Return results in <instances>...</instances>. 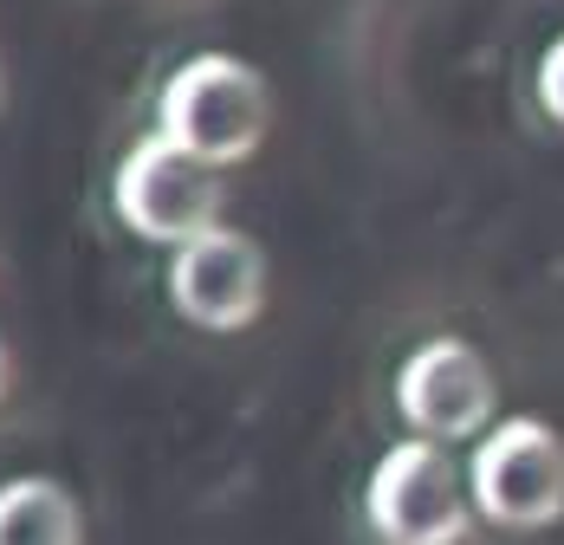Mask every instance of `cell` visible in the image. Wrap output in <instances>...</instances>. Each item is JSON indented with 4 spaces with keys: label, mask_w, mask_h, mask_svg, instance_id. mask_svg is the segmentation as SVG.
Here are the masks:
<instances>
[{
    "label": "cell",
    "mask_w": 564,
    "mask_h": 545,
    "mask_svg": "<svg viewBox=\"0 0 564 545\" xmlns=\"http://www.w3.org/2000/svg\"><path fill=\"white\" fill-rule=\"evenodd\" d=\"M273 130V85L260 65L234 53L182 58L156 92V137L202 169L247 163Z\"/></svg>",
    "instance_id": "cell-1"
},
{
    "label": "cell",
    "mask_w": 564,
    "mask_h": 545,
    "mask_svg": "<svg viewBox=\"0 0 564 545\" xmlns=\"http://www.w3.org/2000/svg\"><path fill=\"white\" fill-rule=\"evenodd\" d=\"M474 520L467 461L442 441L402 436L364 481V526L377 545H467Z\"/></svg>",
    "instance_id": "cell-2"
},
{
    "label": "cell",
    "mask_w": 564,
    "mask_h": 545,
    "mask_svg": "<svg viewBox=\"0 0 564 545\" xmlns=\"http://www.w3.org/2000/svg\"><path fill=\"white\" fill-rule=\"evenodd\" d=\"M0 98H7V72H0Z\"/></svg>",
    "instance_id": "cell-10"
},
{
    "label": "cell",
    "mask_w": 564,
    "mask_h": 545,
    "mask_svg": "<svg viewBox=\"0 0 564 545\" xmlns=\"http://www.w3.org/2000/svg\"><path fill=\"white\" fill-rule=\"evenodd\" d=\"M7 389H13V351H7V338H0V403H7Z\"/></svg>",
    "instance_id": "cell-9"
},
{
    "label": "cell",
    "mask_w": 564,
    "mask_h": 545,
    "mask_svg": "<svg viewBox=\"0 0 564 545\" xmlns=\"http://www.w3.org/2000/svg\"><path fill=\"white\" fill-rule=\"evenodd\" d=\"M170 306L195 331H247L267 312V254L240 227H208L170 254Z\"/></svg>",
    "instance_id": "cell-6"
},
{
    "label": "cell",
    "mask_w": 564,
    "mask_h": 545,
    "mask_svg": "<svg viewBox=\"0 0 564 545\" xmlns=\"http://www.w3.org/2000/svg\"><path fill=\"white\" fill-rule=\"evenodd\" d=\"M474 513L500 533H545L564 520V436L545 416H500L467 455Z\"/></svg>",
    "instance_id": "cell-3"
},
{
    "label": "cell",
    "mask_w": 564,
    "mask_h": 545,
    "mask_svg": "<svg viewBox=\"0 0 564 545\" xmlns=\"http://www.w3.org/2000/svg\"><path fill=\"white\" fill-rule=\"evenodd\" d=\"M539 105H545V117L564 130V33L545 46V58H539Z\"/></svg>",
    "instance_id": "cell-8"
},
{
    "label": "cell",
    "mask_w": 564,
    "mask_h": 545,
    "mask_svg": "<svg viewBox=\"0 0 564 545\" xmlns=\"http://www.w3.org/2000/svg\"><path fill=\"white\" fill-rule=\"evenodd\" d=\"M395 416L409 423V436L422 441H480L494 423H500V383H494V364L467 344V338H422L402 371H395Z\"/></svg>",
    "instance_id": "cell-5"
},
{
    "label": "cell",
    "mask_w": 564,
    "mask_h": 545,
    "mask_svg": "<svg viewBox=\"0 0 564 545\" xmlns=\"http://www.w3.org/2000/svg\"><path fill=\"white\" fill-rule=\"evenodd\" d=\"M0 545H85V506L53 474L0 481Z\"/></svg>",
    "instance_id": "cell-7"
},
{
    "label": "cell",
    "mask_w": 564,
    "mask_h": 545,
    "mask_svg": "<svg viewBox=\"0 0 564 545\" xmlns=\"http://www.w3.org/2000/svg\"><path fill=\"white\" fill-rule=\"evenodd\" d=\"M111 209L137 241L175 254L182 241L221 227L227 189H221V169H202L195 157H182L175 143H163V137L150 130V137H137V143L117 157Z\"/></svg>",
    "instance_id": "cell-4"
}]
</instances>
